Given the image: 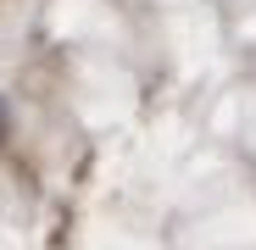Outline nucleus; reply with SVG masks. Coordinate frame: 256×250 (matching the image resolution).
Here are the masks:
<instances>
[{
	"instance_id": "obj_1",
	"label": "nucleus",
	"mask_w": 256,
	"mask_h": 250,
	"mask_svg": "<svg viewBox=\"0 0 256 250\" xmlns=\"http://www.w3.org/2000/svg\"><path fill=\"white\" fill-rule=\"evenodd\" d=\"M0 134H6V117H0Z\"/></svg>"
}]
</instances>
